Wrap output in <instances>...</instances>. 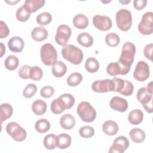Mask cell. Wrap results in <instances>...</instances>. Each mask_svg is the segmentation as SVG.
Wrapping results in <instances>:
<instances>
[{
  "instance_id": "obj_46",
  "label": "cell",
  "mask_w": 153,
  "mask_h": 153,
  "mask_svg": "<svg viewBox=\"0 0 153 153\" xmlns=\"http://www.w3.org/2000/svg\"><path fill=\"white\" fill-rule=\"evenodd\" d=\"M113 79L115 82V91L120 93L123 90V88L124 87V79L116 77L113 78Z\"/></svg>"
},
{
  "instance_id": "obj_18",
  "label": "cell",
  "mask_w": 153,
  "mask_h": 153,
  "mask_svg": "<svg viewBox=\"0 0 153 153\" xmlns=\"http://www.w3.org/2000/svg\"><path fill=\"white\" fill-rule=\"evenodd\" d=\"M75 124V120L71 114H65L60 118V125L65 130L72 129Z\"/></svg>"
},
{
  "instance_id": "obj_10",
  "label": "cell",
  "mask_w": 153,
  "mask_h": 153,
  "mask_svg": "<svg viewBox=\"0 0 153 153\" xmlns=\"http://www.w3.org/2000/svg\"><path fill=\"white\" fill-rule=\"evenodd\" d=\"M72 30L69 26L66 25H60L56 30L55 41L60 45L65 46L71 36Z\"/></svg>"
},
{
  "instance_id": "obj_7",
  "label": "cell",
  "mask_w": 153,
  "mask_h": 153,
  "mask_svg": "<svg viewBox=\"0 0 153 153\" xmlns=\"http://www.w3.org/2000/svg\"><path fill=\"white\" fill-rule=\"evenodd\" d=\"M6 131L17 142L25 140L27 136L26 130L16 122H10L6 126Z\"/></svg>"
},
{
  "instance_id": "obj_4",
  "label": "cell",
  "mask_w": 153,
  "mask_h": 153,
  "mask_svg": "<svg viewBox=\"0 0 153 153\" xmlns=\"http://www.w3.org/2000/svg\"><path fill=\"white\" fill-rule=\"evenodd\" d=\"M115 20L117 27L121 30L127 31L132 25L131 13L127 9H120L116 13Z\"/></svg>"
},
{
  "instance_id": "obj_47",
  "label": "cell",
  "mask_w": 153,
  "mask_h": 153,
  "mask_svg": "<svg viewBox=\"0 0 153 153\" xmlns=\"http://www.w3.org/2000/svg\"><path fill=\"white\" fill-rule=\"evenodd\" d=\"M153 44L152 43L147 44L143 49V54L145 57L150 60H152V53Z\"/></svg>"
},
{
  "instance_id": "obj_48",
  "label": "cell",
  "mask_w": 153,
  "mask_h": 153,
  "mask_svg": "<svg viewBox=\"0 0 153 153\" xmlns=\"http://www.w3.org/2000/svg\"><path fill=\"white\" fill-rule=\"evenodd\" d=\"M146 4V0H134L133 1V6L137 10H141L144 8Z\"/></svg>"
},
{
  "instance_id": "obj_28",
  "label": "cell",
  "mask_w": 153,
  "mask_h": 153,
  "mask_svg": "<svg viewBox=\"0 0 153 153\" xmlns=\"http://www.w3.org/2000/svg\"><path fill=\"white\" fill-rule=\"evenodd\" d=\"M13 112V109L10 104L5 103L1 105V122L3 123L4 121L10 118Z\"/></svg>"
},
{
  "instance_id": "obj_14",
  "label": "cell",
  "mask_w": 153,
  "mask_h": 153,
  "mask_svg": "<svg viewBox=\"0 0 153 153\" xmlns=\"http://www.w3.org/2000/svg\"><path fill=\"white\" fill-rule=\"evenodd\" d=\"M110 107L117 111L123 112L128 108V102L126 99L114 96L110 100Z\"/></svg>"
},
{
  "instance_id": "obj_13",
  "label": "cell",
  "mask_w": 153,
  "mask_h": 153,
  "mask_svg": "<svg viewBox=\"0 0 153 153\" xmlns=\"http://www.w3.org/2000/svg\"><path fill=\"white\" fill-rule=\"evenodd\" d=\"M93 24L96 29L102 31L108 30L112 26V20L109 17L99 14L93 17Z\"/></svg>"
},
{
  "instance_id": "obj_22",
  "label": "cell",
  "mask_w": 153,
  "mask_h": 153,
  "mask_svg": "<svg viewBox=\"0 0 153 153\" xmlns=\"http://www.w3.org/2000/svg\"><path fill=\"white\" fill-rule=\"evenodd\" d=\"M143 119V114L140 109L132 110L128 115V121L133 125H138L142 123Z\"/></svg>"
},
{
  "instance_id": "obj_33",
  "label": "cell",
  "mask_w": 153,
  "mask_h": 153,
  "mask_svg": "<svg viewBox=\"0 0 153 153\" xmlns=\"http://www.w3.org/2000/svg\"><path fill=\"white\" fill-rule=\"evenodd\" d=\"M82 80V76L79 72H74L69 75L66 81L68 85L75 87L81 83Z\"/></svg>"
},
{
  "instance_id": "obj_32",
  "label": "cell",
  "mask_w": 153,
  "mask_h": 153,
  "mask_svg": "<svg viewBox=\"0 0 153 153\" xmlns=\"http://www.w3.org/2000/svg\"><path fill=\"white\" fill-rule=\"evenodd\" d=\"M30 13L23 5L16 11V19L18 21L24 22L27 21L30 16Z\"/></svg>"
},
{
  "instance_id": "obj_49",
  "label": "cell",
  "mask_w": 153,
  "mask_h": 153,
  "mask_svg": "<svg viewBox=\"0 0 153 153\" xmlns=\"http://www.w3.org/2000/svg\"><path fill=\"white\" fill-rule=\"evenodd\" d=\"M1 57H2V56L4 55L5 51V47H4V44L1 42Z\"/></svg>"
},
{
  "instance_id": "obj_11",
  "label": "cell",
  "mask_w": 153,
  "mask_h": 153,
  "mask_svg": "<svg viewBox=\"0 0 153 153\" xmlns=\"http://www.w3.org/2000/svg\"><path fill=\"white\" fill-rule=\"evenodd\" d=\"M149 65L143 60L138 62L136 65L133 76L134 78L140 82L145 81L149 77Z\"/></svg>"
},
{
  "instance_id": "obj_15",
  "label": "cell",
  "mask_w": 153,
  "mask_h": 153,
  "mask_svg": "<svg viewBox=\"0 0 153 153\" xmlns=\"http://www.w3.org/2000/svg\"><path fill=\"white\" fill-rule=\"evenodd\" d=\"M24 46V41L19 36H13L8 41V48L12 52L20 53L23 50Z\"/></svg>"
},
{
  "instance_id": "obj_41",
  "label": "cell",
  "mask_w": 153,
  "mask_h": 153,
  "mask_svg": "<svg viewBox=\"0 0 153 153\" xmlns=\"http://www.w3.org/2000/svg\"><path fill=\"white\" fill-rule=\"evenodd\" d=\"M37 87L35 84H27L23 91V96L26 98H31L36 92Z\"/></svg>"
},
{
  "instance_id": "obj_24",
  "label": "cell",
  "mask_w": 153,
  "mask_h": 153,
  "mask_svg": "<svg viewBox=\"0 0 153 153\" xmlns=\"http://www.w3.org/2000/svg\"><path fill=\"white\" fill-rule=\"evenodd\" d=\"M130 137L131 140L136 143L143 142L145 139V133L139 128H132L129 133Z\"/></svg>"
},
{
  "instance_id": "obj_16",
  "label": "cell",
  "mask_w": 153,
  "mask_h": 153,
  "mask_svg": "<svg viewBox=\"0 0 153 153\" xmlns=\"http://www.w3.org/2000/svg\"><path fill=\"white\" fill-rule=\"evenodd\" d=\"M56 146L61 149L69 148L71 144V137L67 133H60L56 136Z\"/></svg>"
},
{
  "instance_id": "obj_38",
  "label": "cell",
  "mask_w": 153,
  "mask_h": 153,
  "mask_svg": "<svg viewBox=\"0 0 153 153\" xmlns=\"http://www.w3.org/2000/svg\"><path fill=\"white\" fill-rule=\"evenodd\" d=\"M43 76V71L37 66H32L30 71V78L34 81H39Z\"/></svg>"
},
{
  "instance_id": "obj_8",
  "label": "cell",
  "mask_w": 153,
  "mask_h": 153,
  "mask_svg": "<svg viewBox=\"0 0 153 153\" xmlns=\"http://www.w3.org/2000/svg\"><path fill=\"white\" fill-rule=\"evenodd\" d=\"M153 13L148 11L144 13L138 25V30L142 35H151L153 32Z\"/></svg>"
},
{
  "instance_id": "obj_6",
  "label": "cell",
  "mask_w": 153,
  "mask_h": 153,
  "mask_svg": "<svg viewBox=\"0 0 153 153\" xmlns=\"http://www.w3.org/2000/svg\"><path fill=\"white\" fill-rule=\"evenodd\" d=\"M136 97L147 112L152 113L153 112L152 90L146 87H142L139 89Z\"/></svg>"
},
{
  "instance_id": "obj_42",
  "label": "cell",
  "mask_w": 153,
  "mask_h": 153,
  "mask_svg": "<svg viewBox=\"0 0 153 153\" xmlns=\"http://www.w3.org/2000/svg\"><path fill=\"white\" fill-rule=\"evenodd\" d=\"M133 89L134 86L133 84L130 81L124 79V87L123 88V90L120 92V93L125 96H129L132 94Z\"/></svg>"
},
{
  "instance_id": "obj_35",
  "label": "cell",
  "mask_w": 153,
  "mask_h": 153,
  "mask_svg": "<svg viewBox=\"0 0 153 153\" xmlns=\"http://www.w3.org/2000/svg\"><path fill=\"white\" fill-rule=\"evenodd\" d=\"M107 73L112 76H116L118 75H121V68L118 62H111L106 67Z\"/></svg>"
},
{
  "instance_id": "obj_20",
  "label": "cell",
  "mask_w": 153,
  "mask_h": 153,
  "mask_svg": "<svg viewBox=\"0 0 153 153\" xmlns=\"http://www.w3.org/2000/svg\"><path fill=\"white\" fill-rule=\"evenodd\" d=\"M102 130L108 136H114L118 131V126L114 121L108 120L103 124Z\"/></svg>"
},
{
  "instance_id": "obj_44",
  "label": "cell",
  "mask_w": 153,
  "mask_h": 153,
  "mask_svg": "<svg viewBox=\"0 0 153 153\" xmlns=\"http://www.w3.org/2000/svg\"><path fill=\"white\" fill-rule=\"evenodd\" d=\"M54 93V89L52 86L50 85H45L43 87L41 91L40 94L44 98H50L51 97Z\"/></svg>"
},
{
  "instance_id": "obj_26",
  "label": "cell",
  "mask_w": 153,
  "mask_h": 153,
  "mask_svg": "<svg viewBox=\"0 0 153 153\" xmlns=\"http://www.w3.org/2000/svg\"><path fill=\"white\" fill-rule=\"evenodd\" d=\"M78 42L84 47H90L93 44V38L87 32H82L79 33L77 36Z\"/></svg>"
},
{
  "instance_id": "obj_2",
  "label": "cell",
  "mask_w": 153,
  "mask_h": 153,
  "mask_svg": "<svg viewBox=\"0 0 153 153\" xmlns=\"http://www.w3.org/2000/svg\"><path fill=\"white\" fill-rule=\"evenodd\" d=\"M61 52L63 57L74 65H79L83 59V53L81 50L72 44L64 46Z\"/></svg>"
},
{
  "instance_id": "obj_40",
  "label": "cell",
  "mask_w": 153,
  "mask_h": 153,
  "mask_svg": "<svg viewBox=\"0 0 153 153\" xmlns=\"http://www.w3.org/2000/svg\"><path fill=\"white\" fill-rule=\"evenodd\" d=\"M79 134L83 138H90L94 136V129L91 126H83L79 128Z\"/></svg>"
},
{
  "instance_id": "obj_45",
  "label": "cell",
  "mask_w": 153,
  "mask_h": 153,
  "mask_svg": "<svg viewBox=\"0 0 153 153\" xmlns=\"http://www.w3.org/2000/svg\"><path fill=\"white\" fill-rule=\"evenodd\" d=\"M10 33V29L4 21L0 22V38L7 37Z\"/></svg>"
},
{
  "instance_id": "obj_5",
  "label": "cell",
  "mask_w": 153,
  "mask_h": 153,
  "mask_svg": "<svg viewBox=\"0 0 153 153\" xmlns=\"http://www.w3.org/2000/svg\"><path fill=\"white\" fill-rule=\"evenodd\" d=\"M40 56L42 63L47 66H51L57 61V53L54 46L47 43L41 46L40 49Z\"/></svg>"
},
{
  "instance_id": "obj_29",
  "label": "cell",
  "mask_w": 153,
  "mask_h": 153,
  "mask_svg": "<svg viewBox=\"0 0 153 153\" xmlns=\"http://www.w3.org/2000/svg\"><path fill=\"white\" fill-rule=\"evenodd\" d=\"M85 69L90 73H95L99 69V63L98 60L94 57H88L84 64Z\"/></svg>"
},
{
  "instance_id": "obj_1",
  "label": "cell",
  "mask_w": 153,
  "mask_h": 153,
  "mask_svg": "<svg viewBox=\"0 0 153 153\" xmlns=\"http://www.w3.org/2000/svg\"><path fill=\"white\" fill-rule=\"evenodd\" d=\"M135 53L136 47L133 43L126 42L123 44L121 53L118 61L121 68L122 75H126L129 72L134 61Z\"/></svg>"
},
{
  "instance_id": "obj_39",
  "label": "cell",
  "mask_w": 153,
  "mask_h": 153,
  "mask_svg": "<svg viewBox=\"0 0 153 153\" xmlns=\"http://www.w3.org/2000/svg\"><path fill=\"white\" fill-rule=\"evenodd\" d=\"M59 97L64 102L66 109H71L75 103V98L71 94L65 93L60 95Z\"/></svg>"
},
{
  "instance_id": "obj_31",
  "label": "cell",
  "mask_w": 153,
  "mask_h": 153,
  "mask_svg": "<svg viewBox=\"0 0 153 153\" xmlns=\"http://www.w3.org/2000/svg\"><path fill=\"white\" fill-rule=\"evenodd\" d=\"M19 64V59L17 56L13 54L7 56L4 62L5 67L9 71L15 70L18 67Z\"/></svg>"
},
{
  "instance_id": "obj_9",
  "label": "cell",
  "mask_w": 153,
  "mask_h": 153,
  "mask_svg": "<svg viewBox=\"0 0 153 153\" xmlns=\"http://www.w3.org/2000/svg\"><path fill=\"white\" fill-rule=\"evenodd\" d=\"M91 88L96 93L115 91V82L113 79L97 80L92 83Z\"/></svg>"
},
{
  "instance_id": "obj_3",
  "label": "cell",
  "mask_w": 153,
  "mask_h": 153,
  "mask_svg": "<svg viewBox=\"0 0 153 153\" xmlns=\"http://www.w3.org/2000/svg\"><path fill=\"white\" fill-rule=\"evenodd\" d=\"M76 112L80 118L86 123L93 122L96 117V109L88 102L83 101L79 103Z\"/></svg>"
},
{
  "instance_id": "obj_25",
  "label": "cell",
  "mask_w": 153,
  "mask_h": 153,
  "mask_svg": "<svg viewBox=\"0 0 153 153\" xmlns=\"http://www.w3.org/2000/svg\"><path fill=\"white\" fill-rule=\"evenodd\" d=\"M32 110L35 115H42L47 111V103L41 99H37L32 103Z\"/></svg>"
},
{
  "instance_id": "obj_51",
  "label": "cell",
  "mask_w": 153,
  "mask_h": 153,
  "mask_svg": "<svg viewBox=\"0 0 153 153\" xmlns=\"http://www.w3.org/2000/svg\"><path fill=\"white\" fill-rule=\"evenodd\" d=\"M119 2H120V3H121V4H128V3H129L130 2V0H128V1H119Z\"/></svg>"
},
{
  "instance_id": "obj_23",
  "label": "cell",
  "mask_w": 153,
  "mask_h": 153,
  "mask_svg": "<svg viewBox=\"0 0 153 153\" xmlns=\"http://www.w3.org/2000/svg\"><path fill=\"white\" fill-rule=\"evenodd\" d=\"M45 1L44 0H26L23 5L30 13H35L41 8H42Z\"/></svg>"
},
{
  "instance_id": "obj_36",
  "label": "cell",
  "mask_w": 153,
  "mask_h": 153,
  "mask_svg": "<svg viewBox=\"0 0 153 153\" xmlns=\"http://www.w3.org/2000/svg\"><path fill=\"white\" fill-rule=\"evenodd\" d=\"M56 135L54 134H48L46 135L43 140V143L45 148L47 149L52 150L56 147Z\"/></svg>"
},
{
  "instance_id": "obj_17",
  "label": "cell",
  "mask_w": 153,
  "mask_h": 153,
  "mask_svg": "<svg viewBox=\"0 0 153 153\" xmlns=\"http://www.w3.org/2000/svg\"><path fill=\"white\" fill-rule=\"evenodd\" d=\"M51 71L54 76L57 78H61L66 73L67 66L63 62L57 60L53 64Z\"/></svg>"
},
{
  "instance_id": "obj_27",
  "label": "cell",
  "mask_w": 153,
  "mask_h": 153,
  "mask_svg": "<svg viewBox=\"0 0 153 153\" xmlns=\"http://www.w3.org/2000/svg\"><path fill=\"white\" fill-rule=\"evenodd\" d=\"M50 108L51 112L54 114H60L66 109L64 102L59 97L53 100Z\"/></svg>"
},
{
  "instance_id": "obj_43",
  "label": "cell",
  "mask_w": 153,
  "mask_h": 153,
  "mask_svg": "<svg viewBox=\"0 0 153 153\" xmlns=\"http://www.w3.org/2000/svg\"><path fill=\"white\" fill-rule=\"evenodd\" d=\"M31 67L29 65H23L20 68L18 71V75L22 79H28L30 78V71Z\"/></svg>"
},
{
  "instance_id": "obj_34",
  "label": "cell",
  "mask_w": 153,
  "mask_h": 153,
  "mask_svg": "<svg viewBox=\"0 0 153 153\" xmlns=\"http://www.w3.org/2000/svg\"><path fill=\"white\" fill-rule=\"evenodd\" d=\"M36 22L41 26H45L51 23L52 21V16L50 13H41L36 16Z\"/></svg>"
},
{
  "instance_id": "obj_19",
  "label": "cell",
  "mask_w": 153,
  "mask_h": 153,
  "mask_svg": "<svg viewBox=\"0 0 153 153\" xmlns=\"http://www.w3.org/2000/svg\"><path fill=\"white\" fill-rule=\"evenodd\" d=\"M48 35V33L47 30L43 27H35L31 32V36L32 39L38 42H41L46 39Z\"/></svg>"
},
{
  "instance_id": "obj_12",
  "label": "cell",
  "mask_w": 153,
  "mask_h": 153,
  "mask_svg": "<svg viewBox=\"0 0 153 153\" xmlns=\"http://www.w3.org/2000/svg\"><path fill=\"white\" fill-rule=\"evenodd\" d=\"M129 144V141L126 137L124 136H118L114 140L112 146L109 149V152L123 153L128 148Z\"/></svg>"
},
{
  "instance_id": "obj_50",
  "label": "cell",
  "mask_w": 153,
  "mask_h": 153,
  "mask_svg": "<svg viewBox=\"0 0 153 153\" xmlns=\"http://www.w3.org/2000/svg\"><path fill=\"white\" fill-rule=\"evenodd\" d=\"M20 1H17L16 2H15V1H10V2H8V1H5L7 3H8L9 4H11V5H14L15 4H16V3H17L18 2H19Z\"/></svg>"
},
{
  "instance_id": "obj_37",
  "label": "cell",
  "mask_w": 153,
  "mask_h": 153,
  "mask_svg": "<svg viewBox=\"0 0 153 153\" xmlns=\"http://www.w3.org/2000/svg\"><path fill=\"white\" fill-rule=\"evenodd\" d=\"M105 41L106 44L112 47L117 46L120 41L119 36L115 33H109L105 36Z\"/></svg>"
},
{
  "instance_id": "obj_21",
  "label": "cell",
  "mask_w": 153,
  "mask_h": 153,
  "mask_svg": "<svg viewBox=\"0 0 153 153\" xmlns=\"http://www.w3.org/2000/svg\"><path fill=\"white\" fill-rule=\"evenodd\" d=\"M74 26L78 29H84L88 25V19L86 16L83 14H78L75 15L72 20Z\"/></svg>"
},
{
  "instance_id": "obj_30",
  "label": "cell",
  "mask_w": 153,
  "mask_h": 153,
  "mask_svg": "<svg viewBox=\"0 0 153 153\" xmlns=\"http://www.w3.org/2000/svg\"><path fill=\"white\" fill-rule=\"evenodd\" d=\"M50 123L45 118H41L36 121L35 124V128L38 133H44L50 130Z\"/></svg>"
}]
</instances>
